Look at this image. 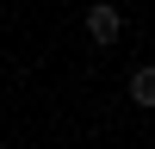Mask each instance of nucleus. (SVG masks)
Here are the masks:
<instances>
[{
    "label": "nucleus",
    "instance_id": "nucleus-1",
    "mask_svg": "<svg viewBox=\"0 0 155 149\" xmlns=\"http://www.w3.org/2000/svg\"><path fill=\"white\" fill-rule=\"evenodd\" d=\"M118 31H124V19L112 6H87V37H93V44H112Z\"/></svg>",
    "mask_w": 155,
    "mask_h": 149
},
{
    "label": "nucleus",
    "instance_id": "nucleus-2",
    "mask_svg": "<svg viewBox=\"0 0 155 149\" xmlns=\"http://www.w3.org/2000/svg\"><path fill=\"white\" fill-rule=\"evenodd\" d=\"M130 99L137 106H155V68H137L130 74Z\"/></svg>",
    "mask_w": 155,
    "mask_h": 149
}]
</instances>
